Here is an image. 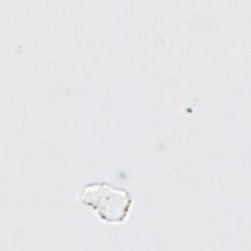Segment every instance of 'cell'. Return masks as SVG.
Here are the masks:
<instances>
[{"label": "cell", "mask_w": 251, "mask_h": 251, "mask_svg": "<svg viewBox=\"0 0 251 251\" xmlns=\"http://www.w3.org/2000/svg\"><path fill=\"white\" fill-rule=\"evenodd\" d=\"M81 201L92 207L106 222H122L127 215L131 197L127 190L106 182L90 183L81 194Z\"/></svg>", "instance_id": "cell-1"}]
</instances>
